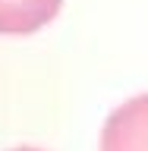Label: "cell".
Segmentation results:
<instances>
[{
	"instance_id": "cell-1",
	"label": "cell",
	"mask_w": 148,
	"mask_h": 151,
	"mask_svg": "<svg viewBox=\"0 0 148 151\" xmlns=\"http://www.w3.org/2000/svg\"><path fill=\"white\" fill-rule=\"evenodd\" d=\"M101 151H148V94L113 107L101 129Z\"/></svg>"
},
{
	"instance_id": "cell-2",
	"label": "cell",
	"mask_w": 148,
	"mask_h": 151,
	"mask_svg": "<svg viewBox=\"0 0 148 151\" xmlns=\"http://www.w3.org/2000/svg\"><path fill=\"white\" fill-rule=\"evenodd\" d=\"M63 0H0V35H32L54 22Z\"/></svg>"
},
{
	"instance_id": "cell-3",
	"label": "cell",
	"mask_w": 148,
	"mask_h": 151,
	"mask_svg": "<svg viewBox=\"0 0 148 151\" xmlns=\"http://www.w3.org/2000/svg\"><path fill=\"white\" fill-rule=\"evenodd\" d=\"M16 151H38V148H16Z\"/></svg>"
}]
</instances>
